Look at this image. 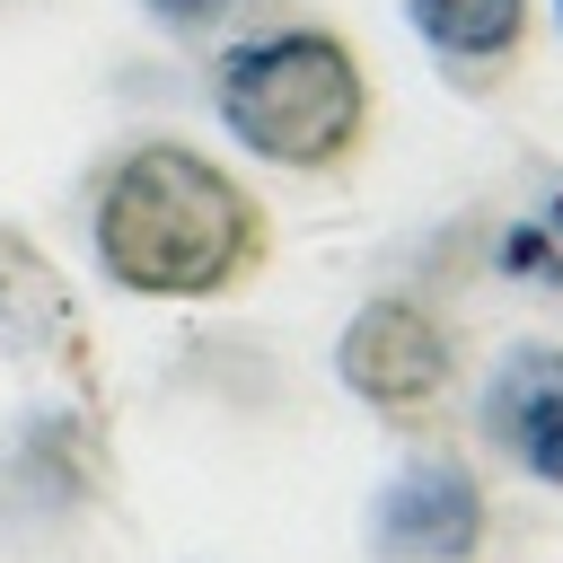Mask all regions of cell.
Masks as SVG:
<instances>
[{
	"label": "cell",
	"mask_w": 563,
	"mask_h": 563,
	"mask_svg": "<svg viewBox=\"0 0 563 563\" xmlns=\"http://www.w3.org/2000/svg\"><path fill=\"white\" fill-rule=\"evenodd\" d=\"M88 255L123 299H238L273 264V211L229 158L150 132L97 167Z\"/></svg>",
	"instance_id": "6da1fadb"
},
{
	"label": "cell",
	"mask_w": 563,
	"mask_h": 563,
	"mask_svg": "<svg viewBox=\"0 0 563 563\" xmlns=\"http://www.w3.org/2000/svg\"><path fill=\"white\" fill-rule=\"evenodd\" d=\"M211 114L246 158H264L282 176H343L369 150L378 79L343 26L282 18V26L229 35L211 53Z\"/></svg>",
	"instance_id": "7a4b0ae2"
},
{
	"label": "cell",
	"mask_w": 563,
	"mask_h": 563,
	"mask_svg": "<svg viewBox=\"0 0 563 563\" xmlns=\"http://www.w3.org/2000/svg\"><path fill=\"white\" fill-rule=\"evenodd\" d=\"M334 378L352 405L387 413V422H413L449 396L457 378V334L440 308L405 299V290H369L343 325H334Z\"/></svg>",
	"instance_id": "3957f363"
},
{
	"label": "cell",
	"mask_w": 563,
	"mask_h": 563,
	"mask_svg": "<svg viewBox=\"0 0 563 563\" xmlns=\"http://www.w3.org/2000/svg\"><path fill=\"white\" fill-rule=\"evenodd\" d=\"M484 537H493V493H484L475 457H457V449H413L369 493L378 563H475Z\"/></svg>",
	"instance_id": "277c9868"
},
{
	"label": "cell",
	"mask_w": 563,
	"mask_h": 563,
	"mask_svg": "<svg viewBox=\"0 0 563 563\" xmlns=\"http://www.w3.org/2000/svg\"><path fill=\"white\" fill-rule=\"evenodd\" d=\"M475 431L510 475L563 493V343L554 334H519L493 352L484 396H475Z\"/></svg>",
	"instance_id": "5b68a950"
},
{
	"label": "cell",
	"mask_w": 563,
	"mask_h": 563,
	"mask_svg": "<svg viewBox=\"0 0 563 563\" xmlns=\"http://www.w3.org/2000/svg\"><path fill=\"white\" fill-rule=\"evenodd\" d=\"M405 26L449 79L501 88L537 44V0H405Z\"/></svg>",
	"instance_id": "8992f818"
},
{
	"label": "cell",
	"mask_w": 563,
	"mask_h": 563,
	"mask_svg": "<svg viewBox=\"0 0 563 563\" xmlns=\"http://www.w3.org/2000/svg\"><path fill=\"white\" fill-rule=\"evenodd\" d=\"M238 9H246V0H141V18L167 26V35H185V44H211Z\"/></svg>",
	"instance_id": "52a82bcc"
},
{
	"label": "cell",
	"mask_w": 563,
	"mask_h": 563,
	"mask_svg": "<svg viewBox=\"0 0 563 563\" xmlns=\"http://www.w3.org/2000/svg\"><path fill=\"white\" fill-rule=\"evenodd\" d=\"M537 229H545V246H554V255H563V185H554V194H545V211H537Z\"/></svg>",
	"instance_id": "ba28073f"
},
{
	"label": "cell",
	"mask_w": 563,
	"mask_h": 563,
	"mask_svg": "<svg viewBox=\"0 0 563 563\" xmlns=\"http://www.w3.org/2000/svg\"><path fill=\"white\" fill-rule=\"evenodd\" d=\"M554 26H563V0H554Z\"/></svg>",
	"instance_id": "9c48e42d"
}]
</instances>
